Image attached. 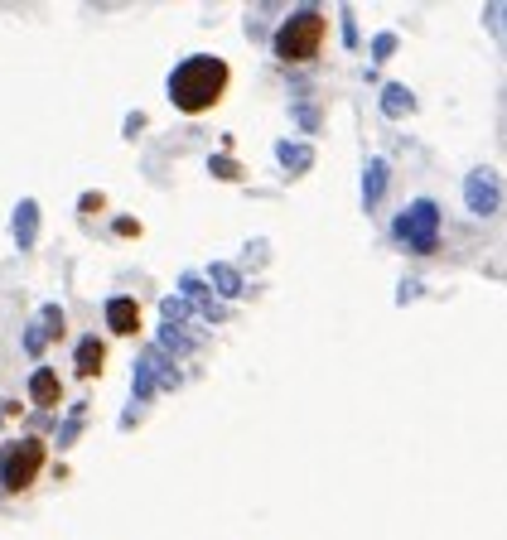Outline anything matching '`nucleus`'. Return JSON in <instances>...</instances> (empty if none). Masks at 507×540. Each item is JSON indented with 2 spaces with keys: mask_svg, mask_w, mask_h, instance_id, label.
Instances as JSON below:
<instances>
[{
  "mask_svg": "<svg viewBox=\"0 0 507 540\" xmlns=\"http://www.w3.org/2000/svg\"><path fill=\"white\" fill-rule=\"evenodd\" d=\"M227 78H232V68H227L223 58H213V54L184 58V63L169 73V102H174L179 111L218 107L223 92H227Z\"/></svg>",
  "mask_w": 507,
  "mask_h": 540,
  "instance_id": "nucleus-1",
  "label": "nucleus"
},
{
  "mask_svg": "<svg viewBox=\"0 0 507 540\" xmlns=\"http://www.w3.org/2000/svg\"><path fill=\"white\" fill-rule=\"evenodd\" d=\"M39 468H44V439H5V449H0V487L5 492H25L34 478H39Z\"/></svg>",
  "mask_w": 507,
  "mask_h": 540,
  "instance_id": "nucleus-2",
  "label": "nucleus"
},
{
  "mask_svg": "<svg viewBox=\"0 0 507 540\" xmlns=\"http://www.w3.org/2000/svg\"><path fill=\"white\" fill-rule=\"evenodd\" d=\"M392 232L411 251H435V242H440V208H435V198H416L411 208H401Z\"/></svg>",
  "mask_w": 507,
  "mask_h": 540,
  "instance_id": "nucleus-3",
  "label": "nucleus"
},
{
  "mask_svg": "<svg viewBox=\"0 0 507 540\" xmlns=\"http://www.w3.org/2000/svg\"><path fill=\"white\" fill-rule=\"evenodd\" d=\"M324 15L319 10H300V15H290L281 25V34H276V54L281 58H314L319 54V44H324Z\"/></svg>",
  "mask_w": 507,
  "mask_h": 540,
  "instance_id": "nucleus-4",
  "label": "nucleus"
},
{
  "mask_svg": "<svg viewBox=\"0 0 507 540\" xmlns=\"http://www.w3.org/2000/svg\"><path fill=\"white\" fill-rule=\"evenodd\" d=\"M155 391H179V367L160 348H145L136 357V401H150Z\"/></svg>",
  "mask_w": 507,
  "mask_h": 540,
  "instance_id": "nucleus-5",
  "label": "nucleus"
},
{
  "mask_svg": "<svg viewBox=\"0 0 507 540\" xmlns=\"http://www.w3.org/2000/svg\"><path fill=\"white\" fill-rule=\"evenodd\" d=\"M464 203H469V213H479V217L498 213V208H503V179H498V169H488V164L469 169V179H464Z\"/></svg>",
  "mask_w": 507,
  "mask_h": 540,
  "instance_id": "nucleus-6",
  "label": "nucleus"
},
{
  "mask_svg": "<svg viewBox=\"0 0 507 540\" xmlns=\"http://www.w3.org/2000/svg\"><path fill=\"white\" fill-rule=\"evenodd\" d=\"M179 299H184V304H194L208 324H218V319H223V304H218V295H208V290L198 285V275H179Z\"/></svg>",
  "mask_w": 507,
  "mask_h": 540,
  "instance_id": "nucleus-7",
  "label": "nucleus"
},
{
  "mask_svg": "<svg viewBox=\"0 0 507 540\" xmlns=\"http://www.w3.org/2000/svg\"><path fill=\"white\" fill-rule=\"evenodd\" d=\"M107 324H112V333H121V338H131V333H141V304L126 295L107 299Z\"/></svg>",
  "mask_w": 507,
  "mask_h": 540,
  "instance_id": "nucleus-8",
  "label": "nucleus"
},
{
  "mask_svg": "<svg viewBox=\"0 0 507 540\" xmlns=\"http://www.w3.org/2000/svg\"><path fill=\"white\" fill-rule=\"evenodd\" d=\"M10 227H15V242L29 251V246L39 242V203H34V198H20V203H15V217H10Z\"/></svg>",
  "mask_w": 507,
  "mask_h": 540,
  "instance_id": "nucleus-9",
  "label": "nucleus"
},
{
  "mask_svg": "<svg viewBox=\"0 0 507 540\" xmlns=\"http://www.w3.org/2000/svg\"><path fill=\"white\" fill-rule=\"evenodd\" d=\"M198 343H203V333H194L189 324H160V343L155 348L165 357H174V352H194Z\"/></svg>",
  "mask_w": 507,
  "mask_h": 540,
  "instance_id": "nucleus-10",
  "label": "nucleus"
},
{
  "mask_svg": "<svg viewBox=\"0 0 507 540\" xmlns=\"http://www.w3.org/2000/svg\"><path fill=\"white\" fill-rule=\"evenodd\" d=\"M387 179H392V174H387V160H382V155H372L367 169H363V203H367V208H377V203H382Z\"/></svg>",
  "mask_w": 507,
  "mask_h": 540,
  "instance_id": "nucleus-11",
  "label": "nucleus"
},
{
  "mask_svg": "<svg viewBox=\"0 0 507 540\" xmlns=\"http://www.w3.org/2000/svg\"><path fill=\"white\" fill-rule=\"evenodd\" d=\"M73 367H78V377L92 381L102 367H107V348H102V338H83L78 343V357H73Z\"/></svg>",
  "mask_w": 507,
  "mask_h": 540,
  "instance_id": "nucleus-12",
  "label": "nucleus"
},
{
  "mask_svg": "<svg viewBox=\"0 0 507 540\" xmlns=\"http://www.w3.org/2000/svg\"><path fill=\"white\" fill-rule=\"evenodd\" d=\"M29 401L34 405H58L63 401V386H58V377L49 372V367H39V372L29 377Z\"/></svg>",
  "mask_w": 507,
  "mask_h": 540,
  "instance_id": "nucleus-13",
  "label": "nucleus"
},
{
  "mask_svg": "<svg viewBox=\"0 0 507 540\" xmlns=\"http://www.w3.org/2000/svg\"><path fill=\"white\" fill-rule=\"evenodd\" d=\"M382 111H387V116L416 111V92H411L406 82H382Z\"/></svg>",
  "mask_w": 507,
  "mask_h": 540,
  "instance_id": "nucleus-14",
  "label": "nucleus"
},
{
  "mask_svg": "<svg viewBox=\"0 0 507 540\" xmlns=\"http://www.w3.org/2000/svg\"><path fill=\"white\" fill-rule=\"evenodd\" d=\"M276 160H281L285 174H305L314 164V150L310 145H295V140H281V145H276Z\"/></svg>",
  "mask_w": 507,
  "mask_h": 540,
  "instance_id": "nucleus-15",
  "label": "nucleus"
},
{
  "mask_svg": "<svg viewBox=\"0 0 507 540\" xmlns=\"http://www.w3.org/2000/svg\"><path fill=\"white\" fill-rule=\"evenodd\" d=\"M208 280H213V290H223V295H242V275L232 266H213L208 270Z\"/></svg>",
  "mask_w": 507,
  "mask_h": 540,
  "instance_id": "nucleus-16",
  "label": "nucleus"
},
{
  "mask_svg": "<svg viewBox=\"0 0 507 540\" xmlns=\"http://www.w3.org/2000/svg\"><path fill=\"white\" fill-rule=\"evenodd\" d=\"M34 324H39V333H44V338H63V309H58V304H44Z\"/></svg>",
  "mask_w": 507,
  "mask_h": 540,
  "instance_id": "nucleus-17",
  "label": "nucleus"
},
{
  "mask_svg": "<svg viewBox=\"0 0 507 540\" xmlns=\"http://www.w3.org/2000/svg\"><path fill=\"white\" fill-rule=\"evenodd\" d=\"M208 169H213L218 179H242V164H232V155H213V160H208Z\"/></svg>",
  "mask_w": 507,
  "mask_h": 540,
  "instance_id": "nucleus-18",
  "label": "nucleus"
},
{
  "mask_svg": "<svg viewBox=\"0 0 507 540\" xmlns=\"http://www.w3.org/2000/svg\"><path fill=\"white\" fill-rule=\"evenodd\" d=\"M392 54H396V34L387 29V34H377V39H372V63H382V58H392Z\"/></svg>",
  "mask_w": 507,
  "mask_h": 540,
  "instance_id": "nucleus-19",
  "label": "nucleus"
},
{
  "mask_svg": "<svg viewBox=\"0 0 507 540\" xmlns=\"http://www.w3.org/2000/svg\"><path fill=\"white\" fill-rule=\"evenodd\" d=\"M295 116H300V126H305V131H319V126H324V121H319V107H314V102H300V107H295Z\"/></svg>",
  "mask_w": 507,
  "mask_h": 540,
  "instance_id": "nucleus-20",
  "label": "nucleus"
},
{
  "mask_svg": "<svg viewBox=\"0 0 507 540\" xmlns=\"http://www.w3.org/2000/svg\"><path fill=\"white\" fill-rule=\"evenodd\" d=\"M44 343H49V338L39 333V324H29L25 328V352H29V357H39V352H44Z\"/></svg>",
  "mask_w": 507,
  "mask_h": 540,
  "instance_id": "nucleus-21",
  "label": "nucleus"
},
{
  "mask_svg": "<svg viewBox=\"0 0 507 540\" xmlns=\"http://www.w3.org/2000/svg\"><path fill=\"white\" fill-rule=\"evenodd\" d=\"M343 49H358V20H353V10H343Z\"/></svg>",
  "mask_w": 507,
  "mask_h": 540,
  "instance_id": "nucleus-22",
  "label": "nucleus"
},
{
  "mask_svg": "<svg viewBox=\"0 0 507 540\" xmlns=\"http://www.w3.org/2000/svg\"><path fill=\"white\" fill-rule=\"evenodd\" d=\"M488 25H493V34H503V5H488V15H483Z\"/></svg>",
  "mask_w": 507,
  "mask_h": 540,
  "instance_id": "nucleus-23",
  "label": "nucleus"
},
{
  "mask_svg": "<svg viewBox=\"0 0 507 540\" xmlns=\"http://www.w3.org/2000/svg\"><path fill=\"white\" fill-rule=\"evenodd\" d=\"M116 232H121V237H136L141 227H136V217H116Z\"/></svg>",
  "mask_w": 507,
  "mask_h": 540,
  "instance_id": "nucleus-24",
  "label": "nucleus"
}]
</instances>
